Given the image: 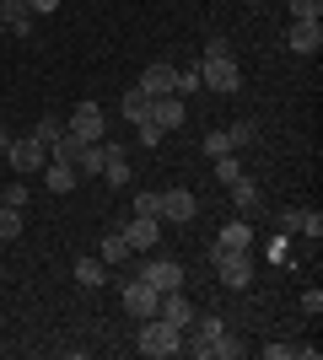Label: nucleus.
Instances as JSON below:
<instances>
[{"label":"nucleus","mask_w":323,"mask_h":360,"mask_svg":"<svg viewBox=\"0 0 323 360\" xmlns=\"http://www.w3.org/2000/svg\"><path fill=\"white\" fill-rule=\"evenodd\" d=\"M0 199H6L11 210H22V205H27V183H22V178H11L6 188H0Z\"/></svg>","instance_id":"c85d7f7f"},{"label":"nucleus","mask_w":323,"mask_h":360,"mask_svg":"<svg viewBox=\"0 0 323 360\" xmlns=\"http://www.w3.org/2000/svg\"><path fill=\"white\" fill-rule=\"evenodd\" d=\"M140 280H146L156 296H162V290H184V264H178V258H146V264H140Z\"/></svg>","instance_id":"20e7f679"},{"label":"nucleus","mask_w":323,"mask_h":360,"mask_svg":"<svg viewBox=\"0 0 323 360\" xmlns=\"http://www.w3.org/2000/svg\"><path fill=\"white\" fill-rule=\"evenodd\" d=\"M302 237H312V242L323 237V215L318 210H302Z\"/></svg>","instance_id":"473e14b6"},{"label":"nucleus","mask_w":323,"mask_h":360,"mask_svg":"<svg viewBox=\"0 0 323 360\" xmlns=\"http://www.w3.org/2000/svg\"><path fill=\"white\" fill-rule=\"evenodd\" d=\"M6 156H11V167H16V172H44V162H49V150L38 146L32 135L11 140V146H6Z\"/></svg>","instance_id":"1a4fd4ad"},{"label":"nucleus","mask_w":323,"mask_h":360,"mask_svg":"<svg viewBox=\"0 0 323 360\" xmlns=\"http://www.w3.org/2000/svg\"><path fill=\"white\" fill-rule=\"evenodd\" d=\"M27 6H32V16H44V11H54L60 0H27Z\"/></svg>","instance_id":"e433bc0d"},{"label":"nucleus","mask_w":323,"mask_h":360,"mask_svg":"<svg viewBox=\"0 0 323 360\" xmlns=\"http://www.w3.org/2000/svg\"><path fill=\"white\" fill-rule=\"evenodd\" d=\"M16 237H22V210L0 205V242H16Z\"/></svg>","instance_id":"393cba45"},{"label":"nucleus","mask_w":323,"mask_h":360,"mask_svg":"<svg viewBox=\"0 0 323 360\" xmlns=\"http://www.w3.org/2000/svg\"><path fill=\"white\" fill-rule=\"evenodd\" d=\"M237 355H243V345H237L232 333H221V339H215V360H237Z\"/></svg>","instance_id":"2f4dec72"},{"label":"nucleus","mask_w":323,"mask_h":360,"mask_svg":"<svg viewBox=\"0 0 323 360\" xmlns=\"http://www.w3.org/2000/svg\"><path fill=\"white\" fill-rule=\"evenodd\" d=\"M184 349V328H172L167 317H146L140 323V355H151V360H167Z\"/></svg>","instance_id":"f03ea898"},{"label":"nucleus","mask_w":323,"mask_h":360,"mask_svg":"<svg viewBox=\"0 0 323 360\" xmlns=\"http://www.w3.org/2000/svg\"><path fill=\"white\" fill-rule=\"evenodd\" d=\"M103 258H108V264H129V258H135V253H129V242H124V231H119V226H113V231L103 237Z\"/></svg>","instance_id":"4be33fe9"},{"label":"nucleus","mask_w":323,"mask_h":360,"mask_svg":"<svg viewBox=\"0 0 323 360\" xmlns=\"http://www.w3.org/2000/svg\"><path fill=\"white\" fill-rule=\"evenodd\" d=\"M280 226H286V231H302V210H280Z\"/></svg>","instance_id":"c9c22d12"},{"label":"nucleus","mask_w":323,"mask_h":360,"mask_svg":"<svg viewBox=\"0 0 323 360\" xmlns=\"http://www.w3.org/2000/svg\"><path fill=\"white\" fill-rule=\"evenodd\" d=\"M65 135V124H54V119H38V124H32V140H38V146H54V140H60Z\"/></svg>","instance_id":"bb28decb"},{"label":"nucleus","mask_w":323,"mask_h":360,"mask_svg":"<svg viewBox=\"0 0 323 360\" xmlns=\"http://www.w3.org/2000/svg\"><path fill=\"white\" fill-rule=\"evenodd\" d=\"M232 210H237V215H259L264 210V188L253 178H237V183H232Z\"/></svg>","instance_id":"2eb2a0df"},{"label":"nucleus","mask_w":323,"mask_h":360,"mask_svg":"<svg viewBox=\"0 0 323 360\" xmlns=\"http://www.w3.org/2000/svg\"><path fill=\"white\" fill-rule=\"evenodd\" d=\"M140 91H146V97H178V65H146V70H140Z\"/></svg>","instance_id":"0eeeda50"},{"label":"nucleus","mask_w":323,"mask_h":360,"mask_svg":"<svg viewBox=\"0 0 323 360\" xmlns=\"http://www.w3.org/2000/svg\"><path fill=\"white\" fill-rule=\"evenodd\" d=\"M135 135H140V146H146V150H151V146H162V129H156L151 119H140V124H135Z\"/></svg>","instance_id":"7c9ffc66"},{"label":"nucleus","mask_w":323,"mask_h":360,"mask_svg":"<svg viewBox=\"0 0 323 360\" xmlns=\"http://www.w3.org/2000/svg\"><path fill=\"white\" fill-rule=\"evenodd\" d=\"M215 280L227 290H248L253 285V258L248 253H221V248H215Z\"/></svg>","instance_id":"7ed1b4c3"},{"label":"nucleus","mask_w":323,"mask_h":360,"mask_svg":"<svg viewBox=\"0 0 323 360\" xmlns=\"http://www.w3.org/2000/svg\"><path fill=\"white\" fill-rule=\"evenodd\" d=\"M6 146H11V135H6V129H0V156H6Z\"/></svg>","instance_id":"4c0bfd02"},{"label":"nucleus","mask_w":323,"mask_h":360,"mask_svg":"<svg viewBox=\"0 0 323 360\" xmlns=\"http://www.w3.org/2000/svg\"><path fill=\"white\" fill-rule=\"evenodd\" d=\"M291 22H323V0H286Z\"/></svg>","instance_id":"a878e982"},{"label":"nucleus","mask_w":323,"mask_h":360,"mask_svg":"<svg viewBox=\"0 0 323 360\" xmlns=\"http://www.w3.org/2000/svg\"><path fill=\"white\" fill-rule=\"evenodd\" d=\"M135 215H162V194H156V188H140L135 194Z\"/></svg>","instance_id":"cd10ccee"},{"label":"nucleus","mask_w":323,"mask_h":360,"mask_svg":"<svg viewBox=\"0 0 323 360\" xmlns=\"http://www.w3.org/2000/svg\"><path fill=\"white\" fill-rule=\"evenodd\" d=\"M302 312H308V317H318V312H323V290H318V285L302 296Z\"/></svg>","instance_id":"72a5a7b5"},{"label":"nucleus","mask_w":323,"mask_h":360,"mask_svg":"<svg viewBox=\"0 0 323 360\" xmlns=\"http://www.w3.org/2000/svg\"><path fill=\"white\" fill-rule=\"evenodd\" d=\"M296 345H264V360H291Z\"/></svg>","instance_id":"f704fd0d"},{"label":"nucleus","mask_w":323,"mask_h":360,"mask_svg":"<svg viewBox=\"0 0 323 360\" xmlns=\"http://www.w3.org/2000/svg\"><path fill=\"white\" fill-rule=\"evenodd\" d=\"M237 178H248V172H243V162H237V150H227V156H215V183H221V188H232Z\"/></svg>","instance_id":"412c9836"},{"label":"nucleus","mask_w":323,"mask_h":360,"mask_svg":"<svg viewBox=\"0 0 323 360\" xmlns=\"http://www.w3.org/2000/svg\"><path fill=\"white\" fill-rule=\"evenodd\" d=\"M103 162H108L103 140H87V146L76 150V172H81V178H97V172H103Z\"/></svg>","instance_id":"6ab92c4d"},{"label":"nucleus","mask_w":323,"mask_h":360,"mask_svg":"<svg viewBox=\"0 0 323 360\" xmlns=\"http://www.w3.org/2000/svg\"><path fill=\"white\" fill-rule=\"evenodd\" d=\"M227 140H232V150L253 146V140H259V124H253V119H237V124H227Z\"/></svg>","instance_id":"5701e85b"},{"label":"nucleus","mask_w":323,"mask_h":360,"mask_svg":"<svg viewBox=\"0 0 323 360\" xmlns=\"http://www.w3.org/2000/svg\"><path fill=\"white\" fill-rule=\"evenodd\" d=\"M200 215V199L189 194V188H162V215L156 221H172V226H189Z\"/></svg>","instance_id":"423d86ee"},{"label":"nucleus","mask_w":323,"mask_h":360,"mask_svg":"<svg viewBox=\"0 0 323 360\" xmlns=\"http://www.w3.org/2000/svg\"><path fill=\"white\" fill-rule=\"evenodd\" d=\"M286 49H291V54H318L323 49V22H291Z\"/></svg>","instance_id":"4468645a"},{"label":"nucleus","mask_w":323,"mask_h":360,"mask_svg":"<svg viewBox=\"0 0 323 360\" xmlns=\"http://www.w3.org/2000/svg\"><path fill=\"white\" fill-rule=\"evenodd\" d=\"M156 290L146 285V280H124V312L135 317V323H146V317H156Z\"/></svg>","instance_id":"6e6552de"},{"label":"nucleus","mask_w":323,"mask_h":360,"mask_svg":"<svg viewBox=\"0 0 323 360\" xmlns=\"http://www.w3.org/2000/svg\"><path fill=\"white\" fill-rule=\"evenodd\" d=\"M65 135H76V140H103V108H97V103H81L76 113H70V124H65Z\"/></svg>","instance_id":"9b49d317"},{"label":"nucleus","mask_w":323,"mask_h":360,"mask_svg":"<svg viewBox=\"0 0 323 360\" xmlns=\"http://www.w3.org/2000/svg\"><path fill=\"white\" fill-rule=\"evenodd\" d=\"M103 150H108L103 178L113 183V188H124V183H129V150H124V146H103Z\"/></svg>","instance_id":"a211bd4d"},{"label":"nucleus","mask_w":323,"mask_h":360,"mask_svg":"<svg viewBox=\"0 0 323 360\" xmlns=\"http://www.w3.org/2000/svg\"><path fill=\"white\" fill-rule=\"evenodd\" d=\"M200 86L210 91H243V70H237V60H232V49L221 44V38H210L205 44V60H200Z\"/></svg>","instance_id":"f257e3e1"},{"label":"nucleus","mask_w":323,"mask_h":360,"mask_svg":"<svg viewBox=\"0 0 323 360\" xmlns=\"http://www.w3.org/2000/svg\"><path fill=\"white\" fill-rule=\"evenodd\" d=\"M103 264H97V258H76V285H87V290H97L103 285Z\"/></svg>","instance_id":"b1692460"},{"label":"nucleus","mask_w":323,"mask_h":360,"mask_svg":"<svg viewBox=\"0 0 323 360\" xmlns=\"http://www.w3.org/2000/svg\"><path fill=\"white\" fill-rule=\"evenodd\" d=\"M156 317H167L172 328H189L194 323V301H184V290H162V301H156Z\"/></svg>","instance_id":"f8f14e48"},{"label":"nucleus","mask_w":323,"mask_h":360,"mask_svg":"<svg viewBox=\"0 0 323 360\" xmlns=\"http://www.w3.org/2000/svg\"><path fill=\"white\" fill-rule=\"evenodd\" d=\"M227 150H232L227 129H210V135H205V156H210V162H215V156H227Z\"/></svg>","instance_id":"c756f323"},{"label":"nucleus","mask_w":323,"mask_h":360,"mask_svg":"<svg viewBox=\"0 0 323 360\" xmlns=\"http://www.w3.org/2000/svg\"><path fill=\"white\" fill-rule=\"evenodd\" d=\"M119 231H124V242H129V253H151L156 242H162V221H156V215H129Z\"/></svg>","instance_id":"39448f33"},{"label":"nucleus","mask_w":323,"mask_h":360,"mask_svg":"<svg viewBox=\"0 0 323 360\" xmlns=\"http://www.w3.org/2000/svg\"><path fill=\"white\" fill-rule=\"evenodd\" d=\"M124 119H129V124L151 119V97H146L140 86H129V91H124Z\"/></svg>","instance_id":"aec40b11"},{"label":"nucleus","mask_w":323,"mask_h":360,"mask_svg":"<svg viewBox=\"0 0 323 360\" xmlns=\"http://www.w3.org/2000/svg\"><path fill=\"white\" fill-rule=\"evenodd\" d=\"M0 16H6V32H16V38H27L32 22H38L27 0H0Z\"/></svg>","instance_id":"dca6fc26"},{"label":"nucleus","mask_w":323,"mask_h":360,"mask_svg":"<svg viewBox=\"0 0 323 360\" xmlns=\"http://www.w3.org/2000/svg\"><path fill=\"white\" fill-rule=\"evenodd\" d=\"M0 38H6V16H0Z\"/></svg>","instance_id":"58836bf2"},{"label":"nucleus","mask_w":323,"mask_h":360,"mask_svg":"<svg viewBox=\"0 0 323 360\" xmlns=\"http://www.w3.org/2000/svg\"><path fill=\"white\" fill-rule=\"evenodd\" d=\"M215 248H221V253H253V221H248V215L227 221L221 237H215Z\"/></svg>","instance_id":"9d476101"},{"label":"nucleus","mask_w":323,"mask_h":360,"mask_svg":"<svg viewBox=\"0 0 323 360\" xmlns=\"http://www.w3.org/2000/svg\"><path fill=\"white\" fill-rule=\"evenodd\" d=\"M0 205H6V199H0Z\"/></svg>","instance_id":"ea45409f"},{"label":"nucleus","mask_w":323,"mask_h":360,"mask_svg":"<svg viewBox=\"0 0 323 360\" xmlns=\"http://www.w3.org/2000/svg\"><path fill=\"white\" fill-rule=\"evenodd\" d=\"M76 183H81L76 162H60V156H49V162H44V188H49V194H70Z\"/></svg>","instance_id":"ddd939ff"},{"label":"nucleus","mask_w":323,"mask_h":360,"mask_svg":"<svg viewBox=\"0 0 323 360\" xmlns=\"http://www.w3.org/2000/svg\"><path fill=\"white\" fill-rule=\"evenodd\" d=\"M151 124L167 135V129H178L184 124V97H151Z\"/></svg>","instance_id":"f3484780"}]
</instances>
